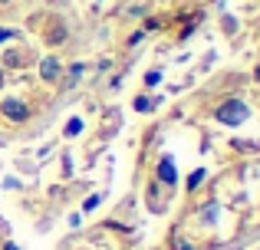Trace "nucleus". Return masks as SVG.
Wrapping results in <instances>:
<instances>
[{
	"label": "nucleus",
	"instance_id": "1a4fd4ad",
	"mask_svg": "<svg viewBox=\"0 0 260 250\" xmlns=\"http://www.w3.org/2000/svg\"><path fill=\"white\" fill-rule=\"evenodd\" d=\"M201 221L204 224H214L217 221V204H208V211H201Z\"/></svg>",
	"mask_w": 260,
	"mask_h": 250
},
{
	"label": "nucleus",
	"instance_id": "423d86ee",
	"mask_svg": "<svg viewBox=\"0 0 260 250\" xmlns=\"http://www.w3.org/2000/svg\"><path fill=\"white\" fill-rule=\"evenodd\" d=\"M63 132L70 135V138H76V135H83V119H79V116H73L70 122H66V128H63Z\"/></svg>",
	"mask_w": 260,
	"mask_h": 250
},
{
	"label": "nucleus",
	"instance_id": "f3484780",
	"mask_svg": "<svg viewBox=\"0 0 260 250\" xmlns=\"http://www.w3.org/2000/svg\"><path fill=\"white\" fill-rule=\"evenodd\" d=\"M0 4H10V0H0Z\"/></svg>",
	"mask_w": 260,
	"mask_h": 250
},
{
	"label": "nucleus",
	"instance_id": "4468645a",
	"mask_svg": "<svg viewBox=\"0 0 260 250\" xmlns=\"http://www.w3.org/2000/svg\"><path fill=\"white\" fill-rule=\"evenodd\" d=\"M4 250H17V244H7V247H4Z\"/></svg>",
	"mask_w": 260,
	"mask_h": 250
},
{
	"label": "nucleus",
	"instance_id": "dca6fc26",
	"mask_svg": "<svg viewBox=\"0 0 260 250\" xmlns=\"http://www.w3.org/2000/svg\"><path fill=\"white\" fill-rule=\"evenodd\" d=\"M0 86H4V69H0Z\"/></svg>",
	"mask_w": 260,
	"mask_h": 250
},
{
	"label": "nucleus",
	"instance_id": "2eb2a0df",
	"mask_svg": "<svg viewBox=\"0 0 260 250\" xmlns=\"http://www.w3.org/2000/svg\"><path fill=\"white\" fill-rule=\"evenodd\" d=\"M254 76H257V79H260V66H257V69H254Z\"/></svg>",
	"mask_w": 260,
	"mask_h": 250
},
{
	"label": "nucleus",
	"instance_id": "ddd939ff",
	"mask_svg": "<svg viewBox=\"0 0 260 250\" xmlns=\"http://www.w3.org/2000/svg\"><path fill=\"white\" fill-rule=\"evenodd\" d=\"M10 37H13L10 30H0V43H4V40H10Z\"/></svg>",
	"mask_w": 260,
	"mask_h": 250
},
{
	"label": "nucleus",
	"instance_id": "9b49d317",
	"mask_svg": "<svg viewBox=\"0 0 260 250\" xmlns=\"http://www.w3.org/2000/svg\"><path fill=\"white\" fill-rule=\"evenodd\" d=\"M4 63H7V66H20V63H23V56L10 50V53H7V59H4Z\"/></svg>",
	"mask_w": 260,
	"mask_h": 250
},
{
	"label": "nucleus",
	"instance_id": "9d476101",
	"mask_svg": "<svg viewBox=\"0 0 260 250\" xmlns=\"http://www.w3.org/2000/svg\"><path fill=\"white\" fill-rule=\"evenodd\" d=\"M99 201H102V194H89L86 204H83V211H95V207H99Z\"/></svg>",
	"mask_w": 260,
	"mask_h": 250
},
{
	"label": "nucleus",
	"instance_id": "f8f14e48",
	"mask_svg": "<svg viewBox=\"0 0 260 250\" xmlns=\"http://www.w3.org/2000/svg\"><path fill=\"white\" fill-rule=\"evenodd\" d=\"M158 83H161V73H158V69H152V73L145 76V86H158Z\"/></svg>",
	"mask_w": 260,
	"mask_h": 250
},
{
	"label": "nucleus",
	"instance_id": "f03ea898",
	"mask_svg": "<svg viewBox=\"0 0 260 250\" xmlns=\"http://www.w3.org/2000/svg\"><path fill=\"white\" fill-rule=\"evenodd\" d=\"M4 116L10 119V122H23L26 116H30V109H26V102H20V99H4Z\"/></svg>",
	"mask_w": 260,
	"mask_h": 250
},
{
	"label": "nucleus",
	"instance_id": "7ed1b4c3",
	"mask_svg": "<svg viewBox=\"0 0 260 250\" xmlns=\"http://www.w3.org/2000/svg\"><path fill=\"white\" fill-rule=\"evenodd\" d=\"M158 178L165 181V185H178V171H175L172 155H161V161H158Z\"/></svg>",
	"mask_w": 260,
	"mask_h": 250
},
{
	"label": "nucleus",
	"instance_id": "20e7f679",
	"mask_svg": "<svg viewBox=\"0 0 260 250\" xmlns=\"http://www.w3.org/2000/svg\"><path fill=\"white\" fill-rule=\"evenodd\" d=\"M40 76H43L46 83H53V79H59V59H56V56H46L43 63H40Z\"/></svg>",
	"mask_w": 260,
	"mask_h": 250
},
{
	"label": "nucleus",
	"instance_id": "f257e3e1",
	"mask_svg": "<svg viewBox=\"0 0 260 250\" xmlns=\"http://www.w3.org/2000/svg\"><path fill=\"white\" fill-rule=\"evenodd\" d=\"M214 116H217V122H221V125H231V128H234V125L247 122L250 109L241 102V99H228V102H221V105H217V112H214Z\"/></svg>",
	"mask_w": 260,
	"mask_h": 250
},
{
	"label": "nucleus",
	"instance_id": "6e6552de",
	"mask_svg": "<svg viewBox=\"0 0 260 250\" xmlns=\"http://www.w3.org/2000/svg\"><path fill=\"white\" fill-rule=\"evenodd\" d=\"M204 181V168H198V171H191V178H188V191H194L198 185Z\"/></svg>",
	"mask_w": 260,
	"mask_h": 250
},
{
	"label": "nucleus",
	"instance_id": "0eeeda50",
	"mask_svg": "<svg viewBox=\"0 0 260 250\" xmlns=\"http://www.w3.org/2000/svg\"><path fill=\"white\" fill-rule=\"evenodd\" d=\"M63 40H66V26L63 23H56L50 33H46V43H63Z\"/></svg>",
	"mask_w": 260,
	"mask_h": 250
},
{
	"label": "nucleus",
	"instance_id": "39448f33",
	"mask_svg": "<svg viewBox=\"0 0 260 250\" xmlns=\"http://www.w3.org/2000/svg\"><path fill=\"white\" fill-rule=\"evenodd\" d=\"M161 99H148V96H139L135 99V112H152L155 105H158Z\"/></svg>",
	"mask_w": 260,
	"mask_h": 250
}]
</instances>
